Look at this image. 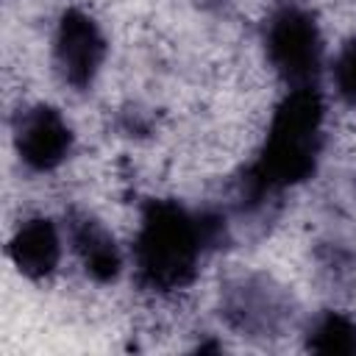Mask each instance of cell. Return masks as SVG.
Returning a JSON list of instances; mask_svg holds the SVG:
<instances>
[{
	"instance_id": "obj_1",
	"label": "cell",
	"mask_w": 356,
	"mask_h": 356,
	"mask_svg": "<svg viewBox=\"0 0 356 356\" xmlns=\"http://www.w3.org/2000/svg\"><path fill=\"white\" fill-rule=\"evenodd\" d=\"M325 106L317 86H292L273 111L264 145L236 178L234 211L245 220H270L284 189L314 175L323 153Z\"/></svg>"
},
{
	"instance_id": "obj_2",
	"label": "cell",
	"mask_w": 356,
	"mask_h": 356,
	"mask_svg": "<svg viewBox=\"0 0 356 356\" xmlns=\"http://www.w3.org/2000/svg\"><path fill=\"white\" fill-rule=\"evenodd\" d=\"M211 248L203 211H189L178 200H147L134 239L136 281L150 292L184 289Z\"/></svg>"
},
{
	"instance_id": "obj_3",
	"label": "cell",
	"mask_w": 356,
	"mask_h": 356,
	"mask_svg": "<svg viewBox=\"0 0 356 356\" xmlns=\"http://www.w3.org/2000/svg\"><path fill=\"white\" fill-rule=\"evenodd\" d=\"M264 53L289 86H314L323 67V36L314 14L295 3L275 8L264 25Z\"/></svg>"
},
{
	"instance_id": "obj_4",
	"label": "cell",
	"mask_w": 356,
	"mask_h": 356,
	"mask_svg": "<svg viewBox=\"0 0 356 356\" xmlns=\"http://www.w3.org/2000/svg\"><path fill=\"white\" fill-rule=\"evenodd\" d=\"M220 314L242 337H281L295 320V300L267 275H242L222 289Z\"/></svg>"
},
{
	"instance_id": "obj_5",
	"label": "cell",
	"mask_w": 356,
	"mask_h": 356,
	"mask_svg": "<svg viewBox=\"0 0 356 356\" xmlns=\"http://www.w3.org/2000/svg\"><path fill=\"white\" fill-rule=\"evenodd\" d=\"M106 58V36L95 17L81 8L61 11L53 33V64L58 78L83 92L95 83Z\"/></svg>"
},
{
	"instance_id": "obj_6",
	"label": "cell",
	"mask_w": 356,
	"mask_h": 356,
	"mask_svg": "<svg viewBox=\"0 0 356 356\" xmlns=\"http://www.w3.org/2000/svg\"><path fill=\"white\" fill-rule=\"evenodd\" d=\"M72 128L53 106H31L14 120V147L19 161L33 172H53L72 153Z\"/></svg>"
},
{
	"instance_id": "obj_7",
	"label": "cell",
	"mask_w": 356,
	"mask_h": 356,
	"mask_svg": "<svg viewBox=\"0 0 356 356\" xmlns=\"http://www.w3.org/2000/svg\"><path fill=\"white\" fill-rule=\"evenodd\" d=\"M67 236L81 259L86 275L97 284H111L122 273V253L111 231L89 211L70 209L67 214Z\"/></svg>"
},
{
	"instance_id": "obj_8",
	"label": "cell",
	"mask_w": 356,
	"mask_h": 356,
	"mask_svg": "<svg viewBox=\"0 0 356 356\" xmlns=\"http://www.w3.org/2000/svg\"><path fill=\"white\" fill-rule=\"evenodd\" d=\"M8 256L22 275L33 281L47 278L61 261V234L56 222L50 217H28L19 222L8 242Z\"/></svg>"
},
{
	"instance_id": "obj_9",
	"label": "cell",
	"mask_w": 356,
	"mask_h": 356,
	"mask_svg": "<svg viewBox=\"0 0 356 356\" xmlns=\"http://www.w3.org/2000/svg\"><path fill=\"white\" fill-rule=\"evenodd\" d=\"M306 348L312 353H356V320L334 309L320 312L306 328Z\"/></svg>"
},
{
	"instance_id": "obj_10",
	"label": "cell",
	"mask_w": 356,
	"mask_h": 356,
	"mask_svg": "<svg viewBox=\"0 0 356 356\" xmlns=\"http://www.w3.org/2000/svg\"><path fill=\"white\" fill-rule=\"evenodd\" d=\"M331 78H334V89L339 100L348 106H356V39L345 42V47L339 50Z\"/></svg>"
}]
</instances>
